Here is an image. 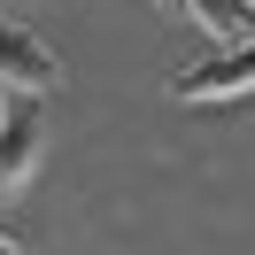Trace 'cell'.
Wrapping results in <instances>:
<instances>
[{"mask_svg":"<svg viewBox=\"0 0 255 255\" xmlns=\"http://www.w3.org/2000/svg\"><path fill=\"white\" fill-rule=\"evenodd\" d=\"M240 93H255V39H232L209 62L170 78V101H240Z\"/></svg>","mask_w":255,"mask_h":255,"instance_id":"1","label":"cell"},{"mask_svg":"<svg viewBox=\"0 0 255 255\" xmlns=\"http://www.w3.org/2000/svg\"><path fill=\"white\" fill-rule=\"evenodd\" d=\"M39 147H47V116H39V93H8V109H0V193L31 186Z\"/></svg>","mask_w":255,"mask_h":255,"instance_id":"2","label":"cell"},{"mask_svg":"<svg viewBox=\"0 0 255 255\" xmlns=\"http://www.w3.org/2000/svg\"><path fill=\"white\" fill-rule=\"evenodd\" d=\"M54 78H62L54 47L39 31H23L16 16H0V85L8 93H54Z\"/></svg>","mask_w":255,"mask_h":255,"instance_id":"3","label":"cell"},{"mask_svg":"<svg viewBox=\"0 0 255 255\" xmlns=\"http://www.w3.org/2000/svg\"><path fill=\"white\" fill-rule=\"evenodd\" d=\"M186 16L201 23L217 47H232V39H255V0H186Z\"/></svg>","mask_w":255,"mask_h":255,"instance_id":"4","label":"cell"},{"mask_svg":"<svg viewBox=\"0 0 255 255\" xmlns=\"http://www.w3.org/2000/svg\"><path fill=\"white\" fill-rule=\"evenodd\" d=\"M0 255H23V248H16V240H8V232H0Z\"/></svg>","mask_w":255,"mask_h":255,"instance_id":"5","label":"cell"},{"mask_svg":"<svg viewBox=\"0 0 255 255\" xmlns=\"http://www.w3.org/2000/svg\"><path fill=\"white\" fill-rule=\"evenodd\" d=\"M155 8H186V0H155Z\"/></svg>","mask_w":255,"mask_h":255,"instance_id":"6","label":"cell"},{"mask_svg":"<svg viewBox=\"0 0 255 255\" xmlns=\"http://www.w3.org/2000/svg\"><path fill=\"white\" fill-rule=\"evenodd\" d=\"M0 109H8V85H0Z\"/></svg>","mask_w":255,"mask_h":255,"instance_id":"7","label":"cell"}]
</instances>
